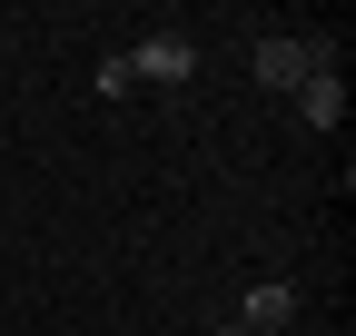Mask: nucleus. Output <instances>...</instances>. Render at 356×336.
I'll use <instances>...</instances> for the list:
<instances>
[{
	"label": "nucleus",
	"instance_id": "3",
	"mask_svg": "<svg viewBox=\"0 0 356 336\" xmlns=\"http://www.w3.org/2000/svg\"><path fill=\"white\" fill-rule=\"evenodd\" d=\"M297 119H307V129H337V119H346V79L337 69H307L297 79Z\"/></svg>",
	"mask_w": 356,
	"mask_h": 336
},
{
	"label": "nucleus",
	"instance_id": "5",
	"mask_svg": "<svg viewBox=\"0 0 356 336\" xmlns=\"http://www.w3.org/2000/svg\"><path fill=\"white\" fill-rule=\"evenodd\" d=\"M218 336H248V326H238V317H228V326H218Z\"/></svg>",
	"mask_w": 356,
	"mask_h": 336
},
{
	"label": "nucleus",
	"instance_id": "4",
	"mask_svg": "<svg viewBox=\"0 0 356 336\" xmlns=\"http://www.w3.org/2000/svg\"><path fill=\"white\" fill-rule=\"evenodd\" d=\"M119 60H129V79H188L198 69L188 40H139V50H119Z\"/></svg>",
	"mask_w": 356,
	"mask_h": 336
},
{
	"label": "nucleus",
	"instance_id": "2",
	"mask_svg": "<svg viewBox=\"0 0 356 336\" xmlns=\"http://www.w3.org/2000/svg\"><path fill=\"white\" fill-rule=\"evenodd\" d=\"M287 317H297V287H287V277H257V287H248V307H238L248 336H277Z\"/></svg>",
	"mask_w": 356,
	"mask_h": 336
},
{
	"label": "nucleus",
	"instance_id": "1",
	"mask_svg": "<svg viewBox=\"0 0 356 336\" xmlns=\"http://www.w3.org/2000/svg\"><path fill=\"white\" fill-rule=\"evenodd\" d=\"M307 69H337L327 40H257V79H267V90H297Z\"/></svg>",
	"mask_w": 356,
	"mask_h": 336
}]
</instances>
